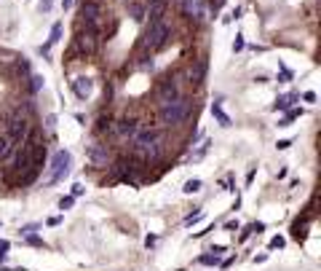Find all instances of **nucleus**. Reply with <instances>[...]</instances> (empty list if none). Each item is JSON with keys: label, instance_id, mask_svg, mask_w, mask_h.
<instances>
[{"label": "nucleus", "instance_id": "nucleus-32", "mask_svg": "<svg viewBox=\"0 0 321 271\" xmlns=\"http://www.w3.org/2000/svg\"><path fill=\"white\" fill-rule=\"evenodd\" d=\"M302 99H305V102H316V94H313V91H305Z\"/></svg>", "mask_w": 321, "mask_h": 271}, {"label": "nucleus", "instance_id": "nucleus-35", "mask_svg": "<svg viewBox=\"0 0 321 271\" xmlns=\"http://www.w3.org/2000/svg\"><path fill=\"white\" fill-rule=\"evenodd\" d=\"M150 3H166V0H150Z\"/></svg>", "mask_w": 321, "mask_h": 271}, {"label": "nucleus", "instance_id": "nucleus-11", "mask_svg": "<svg viewBox=\"0 0 321 271\" xmlns=\"http://www.w3.org/2000/svg\"><path fill=\"white\" fill-rule=\"evenodd\" d=\"M206 59H198L195 62V67H190V83H195V86H201L203 78H206Z\"/></svg>", "mask_w": 321, "mask_h": 271}, {"label": "nucleus", "instance_id": "nucleus-10", "mask_svg": "<svg viewBox=\"0 0 321 271\" xmlns=\"http://www.w3.org/2000/svg\"><path fill=\"white\" fill-rule=\"evenodd\" d=\"M94 49H97V35H91V33H83L78 35V51L81 54H94Z\"/></svg>", "mask_w": 321, "mask_h": 271}, {"label": "nucleus", "instance_id": "nucleus-6", "mask_svg": "<svg viewBox=\"0 0 321 271\" xmlns=\"http://www.w3.org/2000/svg\"><path fill=\"white\" fill-rule=\"evenodd\" d=\"M89 161L94 167H107L110 164V148L102 143H91L89 145Z\"/></svg>", "mask_w": 321, "mask_h": 271}, {"label": "nucleus", "instance_id": "nucleus-22", "mask_svg": "<svg viewBox=\"0 0 321 271\" xmlns=\"http://www.w3.org/2000/svg\"><path fill=\"white\" fill-rule=\"evenodd\" d=\"M201 263H203V266H214V263H220V252H214V255H203Z\"/></svg>", "mask_w": 321, "mask_h": 271}, {"label": "nucleus", "instance_id": "nucleus-7", "mask_svg": "<svg viewBox=\"0 0 321 271\" xmlns=\"http://www.w3.org/2000/svg\"><path fill=\"white\" fill-rule=\"evenodd\" d=\"M158 99H161V105H163V102H171V99H179V86H177L174 78L161 81V86H158Z\"/></svg>", "mask_w": 321, "mask_h": 271}, {"label": "nucleus", "instance_id": "nucleus-27", "mask_svg": "<svg viewBox=\"0 0 321 271\" xmlns=\"http://www.w3.org/2000/svg\"><path fill=\"white\" fill-rule=\"evenodd\" d=\"M244 49V35H236V41H233V51H241Z\"/></svg>", "mask_w": 321, "mask_h": 271}, {"label": "nucleus", "instance_id": "nucleus-9", "mask_svg": "<svg viewBox=\"0 0 321 271\" xmlns=\"http://www.w3.org/2000/svg\"><path fill=\"white\" fill-rule=\"evenodd\" d=\"M115 131H118V137H134L139 131V123L134 118H121L115 123Z\"/></svg>", "mask_w": 321, "mask_h": 271}, {"label": "nucleus", "instance_id": "nucleus-29", "mask_svg": "<svg viewBox=\"0 0 321 271\" xmlns=\"http://www.w3.org/2000/svg\"><path fill=\"white\" fill-rule=\"evenodd\" d=\"M9 247H11V244H9V242H6V239H3V242H0V260H3V258H6V252H9Z\"/></svg>", "mask_w": 321, "mask_h": 271}, {"label": "nucleus", "instance_id": "nucleus-33", "mask_svg": "<svg viewBox=\"0 0 321 271\" xmlns=\"http://www.w3.org/2000/svg\"><path fill=\"white\" fill-rule=\"evenodd\" d=\"M83 193V185H73V196H81Z\"/></svg>", "mask_w": 321, "mask_h": 271}, {"label": "nucleus", "instance_id": "nucleus-34", "mask_svg": "<svg viewBox=\"0 0 321 271\" xmlns=\"http://www.w3.org/2000/svg\"><path fill=\"white\" fill-rule=\"evenodd\" d=\"M70 6H73V0H62V9H65V11L70 9Z\"/></svg>", "mask_w": 321, "mask_h": 271}, {"label": "nucleus", "instance_id": "nucleus-15", "mask_svg": "<svg viewBox=\"0 0 321 271\" xmlns=\"http://www.w3.org/2000/svg\"><path fill=\"white\" fill-rule=\"evenodd\" d=\"M182 9H185V14L190 19H201V3H195V0H185Z\"/></svg>", "mask_w": 321, "mask_h": 271}, {"label": "nucleus", "instance_id": "nucleus-12", "mask_svg": "<svg viewBox=\"0 0 321 271\" xmlns=\"http://www.w3.org/2000/svg\"><path fill=\"white\" fill-rule=\"evenodd\" d=\"M99 19V6L89 0V3H83V22H97Z\"/></svg>", "mask_w": 321, "mask_h": 271}, {"label": "nucleus", "instance_id": "nucleus-13", "mask_svg": "<svg viewBox=\"0 0 321 271\" xmlns=\"http://www.w3.org/2000/svg\"><path fill=\"white\" fill-rule=\"evenodd\" d=\"M163 11H166V3H150V9H147V17H150V25H153V22H161Z\"/></svg>", "mask_w": 321, "mask_h": 271}, {"label": "nucleus", "instance_id": "nucleus-24", "mask_svg": "<svg viewBox=\"0 0 321 271\" xmlns=\"http://www.w3.org/2000/svg\"><path fill=\"white\" fill-rule=\"evenodd\" d=\"M201 218H203V212H201V210H198V212H193L190 218H185V226H193V223H198Z\"/></svg>", "mask_w": 321, "mask_h": 271}, {"label": "nucleus", "instance_id": "nucleus-2", "mask_svg": "<svg viewBox=\"0 0 321 271\" xmlns=\"http://www.w3.org/2000/svg\"><path fill=\"white\" fill-rule=\"evenodd\" d=\"M187 110H190V107H187L185 99H171V102H163V107H161V121L166 123V126H177V123L185 121Z\"/></svg>", "mask_w": 321, "mask_h": 271}, {"label": "nucleus", "instance_id": "nucleus-8", "mask_svg": "<svg viewBox=\"0 0 321 271\" xmlns=\"http://www.w3.org/2000/svg\"><path fill=\"white\" fill-rule=\"evenodd\" d=\"M73 91L78 94V99L91 97V91H94V81L89 78V75H78V78L73 81Z\"/></svg>", "mask_w": 321, "mask_h": 271}, {"label": "nucleus", "instance_id": "nucleus-23", "mask_svg": "<svg viewBox=\"0 0 321 271\" xmlns=\"http://www.w3.org/2000/svg\"><path fill=\"white\" fill-rule=\"evenodd\" d=\"M73 204H75V196H65V199L59 201V210H70Z\"/></svg>", "mask_w": 321, "mask_h": 271}, {"label": "nucleus", "instance_id": "nucleus-20", "mask_svg": "<svg viewBox=\"0 0 321 271\" xmlns=\"http://www.w3.org/2000/svg\"><path fill=\"white\" fill-rule=\"evenodd\" d=\"M129 11H131V17H134L137 22H142V19H145V9H142V6L131 3V9H129Z\"/></svg>", "mask_w": 321, "mask_h": 271}, {"label": "nucleus", "instance_id": "nucleus-16", "mask_svg": "<svg viewBox=\"0 0 321 271\" xmlns=\"http://www.w3.org/2000/svg\"><path fill=\"white\" fill-rule=\"evenodd\" d=\"M59 38H62V25H59V22H57V25H54V27H51V38H49V43H46V46H43V49H41V51H49V49H51V46H54V43H57V41H59Z\"/></svg>", "mask_w": 321, "mask_h": 271}, {"label": "nucleus", "instance_id": "nucleus-18", "mask_svg": "<svg viewBox=\"0 0 321 271\" xmlns=\"http://www.w3.org/2000/svg\"><path fill=\"white\" fill-rule=\"evenodd\" d=\"M11 148H14V143L9 140V134H6V137H0V159H6V156H9V153H11Z\"/></svg>", "mask_w": 321, "mask_h": 271}, {"label": "nucleus", "instance_id": "nucleus-31", "mask_svg": "<svg viewBox=\"0 0 321 271\" xmlns=\"http://www.w3.org/2000/svg\"><path fill=\"white\" fill-rule=\"evenodd\" d=\"M51 3H54V0H43V3H41V11L49 14V11H51Z\"/></svg>", "mask_w": 321, "mask_h": 271}, {"label": "nucleus", "instance_id": "nucleus-19", "mask_svg": "<svg viewBox=\"0 0 321 271\" xmlns=\"http://www.w3.org/2000/svg\"><path fill=\"white\" fill-rule=\"evenodd\" d=\"M292 99H297L294 94H289V97H281V99H276V105H273V110H286L289 105H292Z\"/></svg>", "mask_w": 321, "mask_h": 271}, {"label": "nucleus", "instance_id": "nucleus-1", "mask_svg": "<svg viewBox=\"0 0 321 271\" xmlns=\"http://www.w3.org/2000/svg\"><path fill=\"white\" fill-rule=\"evenodd\" d=\"M169 35H171V30H169V25L166 22H153L150 25V30L145 33V49L147 51H158V49H163L166 46V41H169Z\"/></svg>", "mask_w": 321, "mask_h": 271}, {"label": "nucleus", "instance_id": "nucleus-4", "mask_svg": "<svg viewBox=\"0 0 321 271\" xmlns=\"http://www.w3.org/2000/svg\"><path fill=\"white\" fill-rule=\"evenodd\" d=\"M70 161H73V156H70V151H57L51 159V172H49V183H59L62 177H67L70 172Z\"/></svg>", "mask_w": 321, "mask_h": 271}, {"label": "nucleus", "instance_id": "nucleus-3", "mask_svg": "<svg viewBox=\"0 0 321 271\" xmlns=\"http://www.w3.org/2000/svg\"><path fill=\"white\" fill-rule=\"evenodd\" d=\"M137 151L139 153H145L147 159H158V140H161V131H155V129H147L139 134L137 131Z\"/></svg>", "mask_w": 321, "mask_h": 271}, {"label": "nucleus", "instance_id": "nucleus-14", "mask_svg": "<svg viewBox=\"0 0 321 271\" xmlns=\"http://www.w3.org/2000/svg\"><path fill=\"white\" fill-rule=\"evenodd\" d=\"M211 115H214V118L220 121V126H230V115H228V113H225L222 107H220V102H214V105H211Z\"/></svg>", "mask_w": 321, "mask_h": 271}, {"label": "nucleus", "instance_id": "nucleus-25", "mask_svg": "<svg viewBox=\"0 0 321 271\" xmlns=\"http://www.w3.org/2000/svg\"><path fill=\"white\" fill-rule=\"evenodd\" d=\"M284 247V236H273L270 239V250H281Z\"/></svg>", "mask_w": 321, "mask_h": 271}, {"label": "nucleus", "instance_id": "nucleus-21", "mask_svg": "<svg viewBox=\"0 0 321 271\" xmlns=\"http://www.w3.org/2000/svg\"><path fill=\"white\" fill-rule=\"evenodd\" d=\"M297 115H300V110H289V113L284 115V118L278 121V126H289V123H292V121L297 118Z\"/></svg>", "mask_w": 321, "mask_h": 271}, {"label": "nucleus", "instance_id": "nucleus-30", "mask_svg": "<svg viewBox=\"0 0 321 271\" xmlns=\"http://www.w3.org/2000/svg\"><path fill=\"white\" fill-rule=\"evenodd\" d=\"M289 145H292V140H278V143H276V148H278V151H286Z\"/></svg>", "mask_w": 321, "mask_h": 271}, {"label": "nucleus", "instance_id": "nucleus-28", "mask_svg": "<svg viewBox=\"0 0 321 271\" xmlns=\"http://www.w3.org/2000/svg\"><path fill=\"white\" fill-rule=\"evenodd\" d=\"M110 129H113V123L107 121V118H102V121H99V131H110Z\"/></svg>", "mask_w": 321, "mask_h": 271}, {"label": "nucleus", "instance_id": "nucleus-5", "mask_svg": "<svg viewBox=\"0 0 321 271\" xmlns=\"http://www.w3.org/2000/svg\"><path fill=\"white\" fill-rule=\"evenodd\" d=\"M27 137H30V123H27V118L14 115L11 123H9V140L11 143H25Z\"/></svg>", "mask_w": 321, "mask_h": 271}, {"label": "nucleus", "instance_id": "nucleus-26", "mask_svg": "<svg viewBox=\"0 0 321 271\" xmlns=\"http://www.w3.org/2000/svg\"><path fill=\"white\" fill-rule=\"evenodd\" d=\"M30 81H33V91H41L43 89V78H41V75H33Z\"/></svg>", "mask_w": 321, "mask_h": 271}, {"label": "nucleus", "instance_id": "nucleus-17", "mask_svg": "<svg viewBox=\"0 0 321 271\" xmlns=\"http://www.w3.org/2000/svg\"><path fill=\"white\" fill-rule=\"evenodd\" d=\"M201 188H203V183L198 180V177H195V180H187V183H185V188H182V191L187 193V196H190V193H198Z\"/></svg>", "mask_w": 321, "mask_h": 271}]
</instances>
